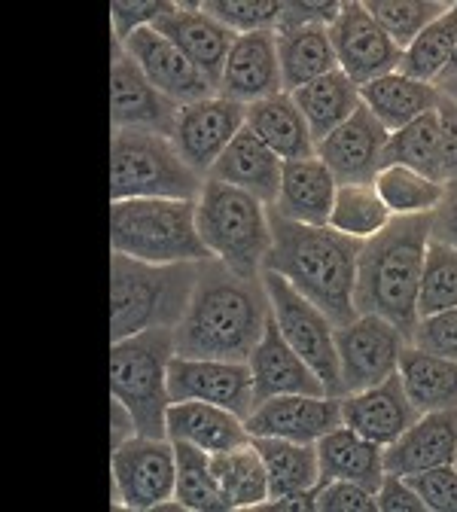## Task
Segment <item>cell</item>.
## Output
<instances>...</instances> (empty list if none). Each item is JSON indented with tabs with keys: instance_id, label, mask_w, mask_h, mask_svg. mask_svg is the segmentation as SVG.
<instances>
[{
	"instance_id": "cell-45",
	"label": "cell",
	"mask_w": 457,
	"mask_h": 512,
	"mask_svg": "<svg viewBox=\"0 0 457 512\" xmlns=\"http://www.w3.org/2000/svg\"><path fill=\"white\" fill-rule=\"evenodd\" d=\"M412 345L448 360H457V308L439 311L430 317H418Z\"/></svg>"
},
{
	"instance_id": "cell-54",
	"label": "cell",
	"mask_w": 457,
	"mask_h": 512,
	"mask_svg": "<svg viewBox=\"0 0 457 512\" xmlns=\"http://www.w3.org/2000/svg\"><path fill=\"white\" fill-rule=\"evenodd\" d=\"M454 467H457V464H454Z\"/></svg>"
},
{
	"instance_id": "cell-21",
	"label": "cell",
	"mask_w": 457,
	"mask_h": 512,
	"mask_svg": "<svg viewBox=\"0 0 457 512\" xmlns=\"http://www.w3.org/2000/svg\"><path fill=\"white\" fill-rule=\"evenodd\" d=\"M153 28L162 37H168L214 86H220L229 49L238 40L235 31H229L214 16H208L202 4H189V0L174 4V10L162 16Z\"/></svg>"
},
{
	"instance_id": "cell-22",
	"label": "cell",
	"mask_w": 457,
	"mask_h": 512,
	"mask_svg": "<svg viewBox=\"0 0 457 512\" xmlns=\"http://www.w3.org/2000/svg\"><path fill=\"white\" fill-rule=\"evenodd\" d=\"M247 366L253 375V400L256 403L272 400V397H284V394H311V397L326 394L323 381L290 348V342L284 339V333L275 324V317H269L266 333H263V339H259V345L253 348Z\"/></svg>"
},
{
	"instance_id": "cell-17",
	"label": "cell",
	"mask_w": 457,
	"mask_h": 512,
	"mask_svg": "<svg viewBox=\"0 0 457 512\" xmlns=\"http://www.w3.org/2000/svg\"><path fill=\"white\" fill-rule=\"evenodd\" d=\"M250 436H278L314 445L320 436L342 427V397L330 394H284L256 403L244 418Z\"/></svg>"
},
{
	"instance_id": "cell-24",
	"label": "cell",
	"mask_w": 457,
	"mask_h": 512,
	"mask_svg": "<svg viewBox=\"0 0 457 512\" xmlns=\"http://www.w3.org/2000/svg\"><path fill=\"white\" fill-rule=\"evenodd\" d=\"M339 180L323 165L320 156L284 162L278 202L272 205L281 217L305 226H330Z\"/></svg>"
},
{
	"instance_id": "cell-5",
	"label": "cell",
	"mask_w": 457,
	"mask_h": 512,
	"mask_svg": "<svg viewBox=\"0 0 457 512\" xmlns=\"http://www.w3.org/2000/svg\"><path fill=\"white\" fill-rule=\"evenodd\" d=\"M195 226L214 260L241 278H259L272 253V223L269 205L250 192L205 180L202 196L195 202Z\"/></svg>"
},
{
	"instance_id": "cell-41",
	"label": "cell",
	"mask_w": 457,
	"mask_h": 512,
	"mask_svg": "<svg viewBox=\"0 0 457 512\" xmlns=\"http://www.w3.org/2000/svg\"><path fill=\"white\" fill-rule=\"evenodd\" d=\"M457 308V247L430 238L418 290V317Z\"/></svg>"
},
{
	"instance_id": "cell-49",
	"label": "cell",
	"mask_w": 457,
	"mask_h": 512,
	"mask_svg": "<svg viewBox=\"0 0 457 512\" xmlns=\"http://www.w3.org/2000/svg\"><path fill=\"white\" fill-rule=\"evenodd\" d=\"M430 238H439L451 247H457V180L448 183L442 205L433 211V232Z\"/></svg>"
},
{
	"instance_id": "cell-50",
	"label": "cell",
	"mask_w": 457,
	"mask_h": 512,
	"mask_svg": "<svg viewBox=\"0 0 457 512\" xmlns=\"http://www.w3.org/2000/svg\"><path fill=\"white\" fill-rule=\"evenodd\" d=\"M314 509H317V488L281 494L266 500L263 506H256V512H314Z\"/></svg>"
},
{
	"instance_id": "cell-37",
	"label": "cell",
	"mask_w": 457,
	"mask_h": 512,
	"mask_svg": "<svg viewBox=\"0 0 457 512\" xmlns=\"http://www.w3.org/2000/svg\"><path fill=\"white\" fill-rule=\"evenodd\" d=\"M390 220H394V214L381 202L372 183H339L333 214H330V229L351 235L357 241H369Z\"/></svg>"
},
{
	"instance_id": "cell-13",
	"label": "cell",
	"mask_w": 457,
	"mask_h": 512,
	"mask_svg": "<svg viewBox=\"0 0 457 512\" xmlns=\"http://www.w3.org/2000/svg\"><path fill=\"white\" fill-rule=\"evenodd\" d=\"M168 394L171 403H214L241 418H247L256 406L250 366L238 360H199L174 354L168 363Z\"/></svg>"
},
{
	"instance_id": "cell-4",
	"label": "cell",
	"mask_w": 457,
	"mask_h": 512,
	"mask_svg": "<svg viewBox=\"0 0 457 512\" xmlns=\"http://www.w3.org/2000/svg\"><path fill=\"white\" fill-rule=\"evenodd\" d=\"M202 263L153 266L113 253L110 260V339H128L147 330H174L199 284Z\"/></svg>"
},
{
	"instance_id": "cell-30",
	"label": "cell",
	"mask_w": 457,
	"mask_h": 512,
	"mask_svg": "<svg viewBox=\"0 0 457 512\" xmlns=\"http://www.w3.org/2000/svg\"><path fill=\"white\" fill-rule=\"evenodd\" d=\"M360 98L390 135L406 128L409 122H415L418 116L436 110L442 101V95L433 83L412 80L400 71L360 86Z\"/></svg>"
},
{
	"instance_id": "cell-44",
	"label": "cell",
	"mask_w": 457,
	"mask_h": 512,
	"mask_svg": "<svg viewBox=\"0 0 457 512\" xmlns=\"http://www.w3.org/2000/svg\"><path fill=\"white\" fill-rule=\"evenodd\" d=\"M427 503V512H457V467H433L415 476H403Z\"/></svg>"
},
{
	"instance_id": "cell-29",
	"label": "cell",
	"mask_w": 457,
	"mask_h": 512,
	"mask_svg": "<svg viewBox=\"0 0 457 512\" xmlns=\"http://www.w3.org/2000/svg\"><path fill=\"white\" fill-rule=\"evenodd\" d=\"M278 37V61L284 92H296L299 86H308L326 74L339 71V58L330 40V25H296L275 31Z\"/></svg>"
},
{
	"instance_id": "cell-33",
	"label": "cell",
	"mask_w": 457,
	"mask_h": 512,
	"mask_svg": "<svg viewBox=\"0 0 457 512\" xmlns=\"http://www.w3.org/2000/svg\"><path fill=\"white\" fill-rule=\"evenodd\" d=\"M253 445L263 455L266 473H269V500L293 491H311L320 479L317 464V442H290L278 436H253Z\"/></svg>"
},
{
	"instance_id": "cell-11",
	"label": "cell",
	"mask_w": 457,
	"mask_h": 512,
	"mask_svg": "<svg viewBox=\"0 0 457 512\" xmlns=\"http://www.w3.org/2000/svg\"><path fill=\"white\" fill-rule=\"evenodd\" d=\"M406 345L409 339L378 314H357L351 324L336 327L342 397L366 391L394 375Z\"/></svg>"
},
{
	"instance_id": "cell-9",
	"label": "cell",
	"mask_w": 457,
	"mask_h": 512,
	"mask_svg": "<svg viewBox=\"0 0 457 512\" xmlns=\"http://www.w3.org/2000/svg\"><path fill=\"white\" fill-rule=\"evenodd\" d=\"M272 317L290 348L317 372L330 397H342V369L336 351V324L311 299H305L284 275L263 269Z\"/></svg>"
},
{
	"instance_id": "cell-36",
	"label": "cell",
	"mask_w": 457,
	"mask_h": 512,
	"mask_svg": "<svg viewBox=\"0 0 457 512\" xmlns=\"http://www.w3.org/2000/svg\"><path fill=\"white\" fill-rule=\"evenodd\" d=\"M174 452H177L174 500L189 512H226L229 503H226L223 488L214 476L211 455L202 452L199 445H189V442H174Z\"/></svg>"
},
{
	"instance_id": "cell-14",
	"label": "cell",
	"mask_w": 457,
	"mask_h": 512,
	"mask_svg": "<svg viewBox=\"0 0 457 512\" xmlns=\"http://www.w3.org/2000/svg\"><path fill=\"white\" fill-rule=\"evenodd\" d=\"M244 125H247V107L214 95L180 107L171 141L192 171L208 177L214 162L226 153V147L235 141V135Z\"/></svg>"
},
{
	"instance_id": "cell-10",
	"label": "cell",
	"mask_w": 457,
	"mask_h": 512,
	"mask_svg": "<svg viewBox=\"0 0 457 512\" xmlns=\"http://www.w3.org/2000/svg\"><path fill=\"white\" fill-rule=\"evenodd\" d=\"M110 452L113 506L147 512L174 500L177 452L168 436H132Z\"/></svg>"
},
{
	"instance_id": "cell-28",
	"label": "cell",
	"mask_w": 457,
	"mask_h": 512,
	"mask_svg": "<svg viewBox=\"0 0 457 512\" xmlns=\"http://www.w3.org/2000/svg\"><path fill=\"white\" fill-rule=\"evenodd\" d=\"M247 128L263 141L278 159H311L317 156V144L311 138V128L293 101L290 92H278L247 107Z\"/></svg>"
},
{
	"instance_id": "cell-15",
	"label": "cell",
	"mask_w": 457,
	"mask_h": 512,
	"mask_svg": "<svg viewBox=\"0 0 457 512\" xmlns=\"http://www.w3.org/2000/svg\"><path fill=\"white\" fill-rule=\"evenodd\" d=\"M110 119L113 132L138 128L171 138L180 104L165 98L138 68V61L113 40V68H110Z\"/></svg>"
},
{
	"instance_id": "cell-32",
	"label": "cell",
	"mask_w": 457,
	"mask_h": 512,
	"mask_svg": "<svg viewBox=\"0 0 457 512\" xmlns=\"http://www.w3.org/2000/svg\"><path fill=\"white\" fill-rule=\"evenodd\" d=\"M293 101L299 104L308 128H311V138L314 144H320L323 138H330L342 122H348L357 107L363 104L360 98V86L342 74V71H333L326 74L308 86H299L296 92H290Z\"/></svg>"
},
{
	"instance_id": "cell-20",
	"label": "cell",
	"mask_w": 457,
	"mask_h": 512,
	"mask_svg": "<svg viewBox=\"0 0 457 512\" xmlns=\"http://www.w3.org/2000/svg\"><path fill=\"white\" fill-rule=\"evenodd\" d=\"M418 418L421 412L412 406L400 372L384 378L381 384H372L366 391L342 397V424L378 445H390Z\"/></svg>"
},
{
	"instance_id": "cell-51",
	"label": "cell",
	"mask_w": 457,
	"mask_h": 512,
	"mask_svg": "<svg viewBox=\"0 0 457 512\" xmlns=\"http://www.w3.org/2000/svg\"><path fill=\"white\" fill-rule=\"evenodd\" d=\"M132 436H138V424H135L132 412H128L119 400H113L110 403V445L116 448Z\"/></svg>"
},
{
	"instance_id": "cell-43",
	"label": "cell",
	"mask_w": 457,
	"mask_h": 512,
	"mask_svg": "<svg viewBox=\"0 0 457 512\" xmlns=\"http://www.w3.org/2000/svg\"><path fill=\"white\" fill-rule=\"evenodd\" d=\"M171 10H174V0H113L110 4L113 40L125 43L135 31L156 25Z\"/></svg>"
},
{
	"instance_id": "cell-1",
	"label": "cell",
	"mask_w": 457,
	"mask_h": 512,
	"mask_svg": "<svg viewBox=\"0 0 457 512\" xmlns=\"http://www.w3.org/2000/svg\"><path fill=\"white\" fill-rule=\"evenodd\" d=\"M272 302L259 278H241L220 260H205L183 320L174 327L180 357L247 363L266 333Z\"/></svg>"
},
{
	"instance_id": "cell-38",
	"label": "cell",
	"mask_w": 457,
	"mask_h": 512,
	"mask_svg": "<svg viewBox=\"0 0 457 512\" xmlns=\"http://www.w3.org/2000/svg\"><path fill=\"white\" fill-rule=\"evenodd\" d=\"M454 40H457V4H451L433 25H427L418 34V40L403 52L400 74L436 86L451 61Z\"/></svg>"
},
{
	"instance_id": "cell-48",
	"label": "cell",
	"mask_w": 457,
	"mask_h": 512,
	"mask_svg": "<svg viewBox=\"0 0 457 512\" xmlns=\"http://www.w3.org/2000/svg\"><path fill=\"white\" fill-rule=\"evenodd\" d=\"M378 497V512H427V503L421 500V494L397 473H384L381 488L375 491Z\"/></svg>"
},
{
	"instance_id": "cell-26",
	"label": "cell",
	"mask_w": 457,
	"mask_h": 512,
	"mask_svg": "<svg viewBox=\"0 0 457 512\" xmlns=\"http://www.w3.org/2000/svg\"><path fill=\"white\" fill-rule=\"evenodd\" d=\"M317 464H320V479L333 482V479H348L357 482L369 491H378L384 482V445L363 439L351 427H336L326 436L317 439Z\"/></svg>"
},
{
	"instance_id": "cell-16",
	"label": "cell",
	"mask_w": 457,
	"mask_h": 512,
	"mask_svg": "<svg viewBox=\"0 0 457 512\" xmlns=\"http://www.w3.org/2000/svg\"><path fill=\"white\" fill-rule=\"evenodd\" d=\"M119 46L138 61L144 77L174 104L186 107V104H195V101H205V98L217 95V86L153 25L135 31Z\"/></svg>"
},
{
	"instance_id": "cell-12",
	"label": "cell",
	"mask_w": 457,
	"mask_h": 512,
	"mask_svg": "<svg viewBox=\"0 0 457 512\" xmlns=\"http://www.w3.org/2000/svg\"><path fill=\"white\" fill-rule=\"evenodd\" d=\"M330 40L339 58V71L357 86L394 74L403 64V49L381 31L363 0H342L336 22H330Z\"/></svg>"
},
{
	"instance_id": "cell-27",
	"label": "cell",
	"mask_w": 457,
	"mask_h": 512,
	"mask_svg": "<svg viewBox=\"0 0 457 512\" xmlns=\"http://www.w3.org/2000/svg\"><path fill=\"white\" fill-rule=\"evenodd\" d=\"M168 439L199 445L208 455H220L250 442L253 436L241 415L220 409L214 403L183 400L168 406Z\"/></svg>"
},
{
	"instance_id": "cell-25",
	"label": "cell",
	"mask_w": 457,
	"mask_h": 512,
	"mask_svg": "<svg viewBox=\"0 0 457 512\" xmlns=\"http://www.w3.org/2000/svg\"><path fill=\"white\" fill-rule=\"evenodd\" d=\"M281 174H284V159H278L244 125L235 135V141L226 147V153L214 162V168L208 171L205 180H220V183L238 186L272 208L278 202Z\"/></svg>"
},
{
	"instance_id": "cell-42",
	"label": "cell",
	"mask_w": 457,
	"mask_h": 512,
	"mask_svg": "<svg viewBox=\"0 0 457 512\" xmlns=\"http://www.w3.org/2000/svg\"><path fill=\"white\" fill-rule=\"evenodd\" d=\"M202 10L238 37L253 31H278L284 16V4L278 0H205Z\"/></svg>"
},
{
	"instance_id": "cell-46",
	"label": "cell",
	"mask_w": 457,
	"mask_h": 512,
	"mask_svg": "<svg viewBox=\"0 0 457 512\" xmlns=\"http://www.w3.org/2000/svg\"><path fill=\"white\" fill-rule=\"evenodd\" d=\"M317 509L320 512H378V497L375 491L348 482V479H333L317 485Z\"/></svg>"
},
{
	"instance_id": "cell-52",
	"label": "cell",
	"mask_w": 457,
	"mask_h": 512,
	"mask_svg": "<svg viewBox=\"0 0 457 512\" xmlns=\"http://www.w3.org/2000/svg\"><path fill=\"white\" fill-rule=\"evenodd\" d=\"M436 89H439V95H442V98H448V101H454V104H457V77H454V80L439 83Z\"/></svg>"
},
{
	"instance_id": "cell-18",
	"label": "cell",
	"mask_w": 457,
	"mask_h": 512,
	"mask_svg": "<svg viewBox=\"0 0 457 512\" xmlns=\"http://www.w3.org/2000/svg\"><path fill=\"white\" fill-rule=\"evenodd\" d=\"M387 141L390 132L366 104H360L348 122H342L330 138L317 144V156L339 183H372L384 168Z\"/></svg>"
},
{
	"instance_id": "cell-40",
	"label": "cell",
	"mask_w": 457,
	"mask_h": 512,
	"mask_svg": "<svg viewBox=\"0 0 457 512\" xmlns=\"http://www.w3.org/2000/svg\"><path fill=\"white\" fill-rule=\"evenodd\" d=\"M381 31L403 52L418 40V34L433 25L451 4L445 0H363Z\"/></svg>"
},
{
	"instance_id": "cell-53",
	"label": "cell",
	"mask_w": 457,
	"mask_h": 512,
	"mask_svg": "<svg viewBox=\"0 0 457 512\" xmlns=\"http://www.w3.org/2000/svg\"><path fill=\"white\" fill-rule=\"evenodd\" d=\"M457 77V40H454V52H451V61H448V68H445V74L439 77V83H445V80H454ZM436 83V86H439Z\"/></svg>"
},
{
	"instance_id": "cell-2",
	"label": "cell",
	"mask_w": 457,
	"mask_h": 512,
	"mask_svg": "<svg viewBox=\"0 0 457 512\" xmlns=\"http://www.w3.org/2000/svg\"><path fill=\"white\" fill-rule=\"evenodd\" d=\"M272 253L266 269L284 275L305 299H311L336 327L357 317L354 284L363 241L342 235L330 226H305L269 208Z\"/></svg>"
},
{
	"instance_id": "cell-6",
	"label": "cell",
	"mask_w": 457,
	"mask_h": 512,
	"mask_svg": "<svg viewBox=\"0 0 457 512\" xmlns=\"http://www.w3.org/2000/svg\"><path fill=\"white\" fill-rule=\"evenodd\" d=\"M110 247L113 253L153 266L214 260L195 226V202L186 199L113 202Z\"/></svg>"
},
{
	"instance_id": "cell-31",
	"label": "cell",
	"mask_w": 457,
	"mask_h": 512,
	"mask_svg": "<svg viewBox=\"0 0 457 512\" xmlns=\"http://www.w3.org/2000/svg\"><path fill=\"white\" fill-rule=\"evenodd\" d=\"M397 372L403 378V388L412 406L421 415L439 409H457V360L421 351L409 342L400 354Z\"/></svg>"
},
{
	"instance_id": "cell-35",
	"label": "cell",
	"mask_w": 457,
	"mask_h": 512,
	"mask_svg": "<svg viewBox=\"0 0 457 512\" xmlns=\"http://www.w3.org/2000/svg\"><path fill=\"white\" fill-rule=\"evenodd\" d=\"M372 186L378 189L381 202L390 208L394 217H418V214H433L442 199L448 183L427 177L409 165H384Z\"/></svg>"
},
{
	"instance_id": "cell-47",
	"label": "cell",
	"mask_w": 457,
	"mask_h": 512,
	"mask_svg": "<svg viewBox=\"0 0 457 512\" xmlns=\"http://www.w3.org/2000/svg\"><path fill=\"white\" fill-rule=\"evenodd\" d=\"M439 180H457V104L442 98L439 101Z\"/></svg>"
},
{
	"instance_id": "cell-39",
	"label": "cell",
	"mask_w": 457,
	"mask_h": 512,
	"mask_svg": "<svg viewBox=\"0 0 457 512\" xmlns=\"http://www.w3.org/2000/svg\"><path fill=\"white\" fill-rule=\"evenodd\" d=\"M384 165H409L439 180V110H430L390 135Z\"/></svg>"
},
{
	"instance_id": "cell-8",
	"label": "cell",
	"mask_w": 457,
	"mask_h": 512,
	"mask_svg": "<svg viewBox=\"0 0 457 512\" xmlns=\"http://www.w3.org/2000/svg\"><path fill=\"white\" fill-rule=\"evenodd\" d=\"M174 354V330H147L110 348V397L132 412L138 436H168V363Z\"/></svg>"
},
{
	"instance_id": "cell-19",
	"label": "cell",
	"mask_w": 457,
	"mask_h": 512,
	"mask_svg": "<svg viewBox=\"0 0 457 512\" xmlns=\"http://www.w3.org/2000/svg\"><path fill=\"white\" fill-rule=\"evenodd\" d=\"M278 92H284V77H281L275 31L241 34L229 49L217 95L250 107Z\"/></svg>"
},
{
	"instance_id": "cell-34",
	"label": "cell",
	"mask_w": 457,
	"mask_h": 512,
	"mask_svg": "<svg viewBox=\"0 0 457 512\" xmlns=\"http://www.w3.org/2000/svg\"><path fill=\"white\" fill-rule=\"evenodd\" d=\"M211 464L229 509H256L269 500V473L253 439L229 448V452L211 455Z\"/></svg>"
},
{
	"instance_id": "cell-3",
	"label": "cell",
	"mask_w": 457,
	"mask_h": 512,
	"mask_svg": "<svg viewBox=\"0 0 457 512\" xmlns=\"http://www.w3.org/2000/svg\"><path fill=\"white\" fill-rule=\"evenodd\" d=\"M430 232L433 214L394 217L378 235L363 241L357 260V314L390 320L409 342L418 324V290Z\"/></svg>"
},
{
	"instance_id": "cell-23",
	"label": "cell",
	"mask_w": 457,
	"mask_h": 512,
	"mask_svg": "<svg viewBox=\"0 0 457 512\" xmlns=\"http://www.w3.org/2000/svg\"><path fill=\"white\" fill-rule=\"evenodd\" d=\"M445 464H457V409L424 412L403 436L384 445V470L397 476H415Z\"/></svg>"
},
{
	"instance_id": "cell-7",
	"label": "cell",
	"mask_w": 457,
	"mask_h": 512,
	"mask_svg": "<svg viewBox=\"0 0 457 512\" xmlns=\"http://www.w3.org/2000/svg\"><path fill=\"white\" fill-rule=\"evenodd\" d=\"M205 177L192 171L174 141L156 132L122 128L110 144V202L186 199L199 202Z\"/></svg>"
}]
</instances>
